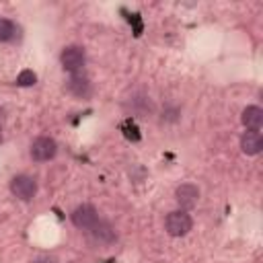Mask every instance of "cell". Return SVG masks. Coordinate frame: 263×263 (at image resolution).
<instances>
[{
    "label": "cell",
    "instance_id": "6da1fadb",
    "mask_svg": "<svg viewBox=\"0 0 263 263\" xmlns=\"http://www.w3.org/2000/svg\"><path fill=\"white\" fill-rule=\"evenodd\" d=\"M60 64L66 72L78 74L86 64V51L80 45H66L60 53Z\"/></svg>",
    "mask_w": 263,
    "mask_h": 263
},
{
    "label": "cell",
    "instance_id": "7a4b0ae2",
    "mask_svg": "<svg viewBox=\"0 0 263 263\" xmlns=\"http://www.w3.org/2000/svg\"><path fill=\"white\" fill-rule=\"evenodd\" d=\"M191 226H193V220L183 210H175V212L166 214V218H164V230L171 236H185L191 230Z\"/></svg>",
    "mask_w": 263,
    "mask_h": 263
},
{
    "label": "cell",
    "instance_id": "3957f363",
    "mask_svg": "<svg viewBox=\"0 0 263 263\" xmlns=\"http://www.w3.org/2000/svg\"><path fill=\"white\" fill-rule=\"evenodd\" d=\"M29 154H31V158H33L35 162H47V160L55 158V154H58V144H55V140L49 138V136H39V138L33 140Z\"/></svg>",
    "mask_w": 263,
    "mask_h": 263
},
{
    "label": "cell",
    "instance_id": "277c9868",
    "mask_svg": "<svg viewBox=\"0 0 263 263\" xmlns=\"http://www.w3.org/2000/svg\"><path fill=\"white\" fill-rule=\"evenodd\" d=\"M10 193L21 201H31L37 195V181L31 175H16L10 179Z\"/></svg>",
    "mask_w": 263,
    "mask_h": 263
},
{
    "label": "cell",
    "instance_id": "5b68a950",
    "mask_svg": "<svg viewBox=\"0 0 263 263\" xmlns=\"http://www.w3.org/2000/svg\"><path fill=\"white\" fill-rule=\"evenodd\" d=\"M66 92L74 99H88L92 95V82L88 80V76L84 74H70V78L66 80Z\"/></svg>",
    "mask_w": 263,
    "mask_h": 263
},
{
    "label": "cell",
    "instance_id": "8992f818",
    "mask_svg": "<svg viewBox=\"0 0 263 263\" xmlns=\"http://www.w3.org/2000/svg\"><path fill=\"white\" fill-rule=\"evenodd\" d=\"M123 105H125V109H127L129 113H134V115H138V117H148V115H152V111H154V105H152L150 97H148L146 92H140V90L132 92V97L125 99Z\"/></svg>",
    "mask_w": 263,
    "mask_h": 263
},
{
    "label": "cell",
    "instance_id": "52a82bcc",
    "mask_svg": "<svg viewBox=\"0 0 263 263\" xmlns=\"http://www.w3.org/2000/svg\"><path fill=\"white\" fill-rule=\"evenodd\" d=\"M175 201H177L179 210L187 212V210H191V208L197 205V201H199V189L193 183H181L175 189Z\"/></svg>",
    "mask_w": 263,
    "mask_h": 263
},
{
    "label": "cell",
    "instance_id": "ba28073f",
    "mask_svg": "<svg viewBox=\"0 0 263 263\" xmlns=\"http://www.w3.org/2000/svg\"><path fill=\"white\" fill-rule=\"evenodd\" d=\"M72 224L78 228V230H90L97 222H99V214L97 210L90 205V203H82L78 205L74 212H72Z\"/></svg>",
    "mask_w": 263,
    "mask_h": 263
},
{
    "label": "cell",
    "instance_id": "9c48e42d",
    "mask_svg": "<svg viewBox=\"0 0 263 263\" xmlns=\"http://www.w3.org/2000/svg\"><path fill=\"white\" fill-rule=\"evenodd\" d=\"M240 121H242V125L249 132H259L261 125H263V109L257 107V105L245 107L242 109V115H240Z\"/></svg>",
    "mask_w": 263,
    "mask_h": 263
},
{
    "label": "cell",
    "instance_id": "30bf717a",
    "mask_svg": "<svg viewBox=\"0 0 263 263\" xmlns=\"http://www.w3.org/2000/svg\"><path fill=\"white\" fill-rule=\"evenodd\" d=\"M240 150L247 156H257L263 150V136L259 132H245L240 138Z\"/></svg>",
    "mask_w": 263,
    "mask_h": 263
},
{
    "label": "cell",
    "instance_id": "8fae6325",
    "mask_svg": "<svg viewBox=\"0 0 263 263\" xmlns=\"http://www.w3.org/2000/svg\"><path fill=\"white\" fill-rule=\"evenodd\" d=\"M88 232H90V234L95 236V240H99V242H113V240H115V230L111 228V224H107V222H103V220H99Z\"/></svg>",
    "mask_w": 263,
    "mask_h": 263
},
{
    "label": "cell",
    "instance_id": "7c38bea8",
    "mask_svg": "<svg viewBox=\"0 0 263 263\" xmlns=\"http://www.w3.org/2000/svg\"><path fill=\"white\" fill-rule=\"evenodd\" d=\"M16 33H18V27H16L10 18L0 16V41H2V43H6V41H14Z\"/></svg>",
    "mask_w": 263,
    "mask_h": 263
},
{
    "label": "cell",
    "instance_id": "4fadbf2b",
    "mask_svg": "<svg viewBox=\"0 0 263 263\" xmlns=\"http://www.w3.org/2000/svg\"><path fill=\"white\" fill-rule=\"evenodd\" d=\"M37 82V74L33 70H23L18 76H16V84L18 86H33Z\"/></svg>",
    "mask_w": 263,
    "mask_h": 263
},
{
    "label": "cell",
    "instance_id": "5bb4252c",
    "mask_svg": "<svg viewBox=\"0 0 263 263\" xmlns=\"http://www.w3.org/2000/svg\"><path fill=\"white\" fill-rule=\"evenodd\" d=\"M35 263H53V261H51V259H37Z\"/></svg>",
    "mask_w": 263,
    "mask_h": 263
},
{
    "label": "cell",
    "instance_id": "9a60e30c",
    "mask_svg": "<svg viewBox=\"0 0 263 263\" xmlns=\"http://www.w3.org/2000/svg\"><path fill=\"white\" fill-rule=\"evenodd\" d=\"M0 144H2V127H0Z\"/></svg>",
    "mask_w": 263,
    "mask_h": 263
}]
</instances>
